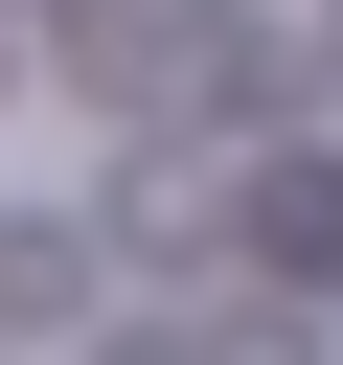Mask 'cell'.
<instances>
[{
  "label": "cell",
  "mask_w": 343,
  "mask_h": 365,
  "mask_svg": "<svg viewBox=\"0 0 343 365\" xmlns=\"http://www.w3.org/2000/svg\"><path fill=\"white\" fill-rule=\"evenodd\" d=\"M252 228H274V274H320V297H343V160H274V182H252Z\"/></svg>",
  "instance_id": "1"
},
{
  "label": "cell",
  "mask_w": 343,
  "mask_h": 365,
  "mask_svg": "<svg viewBox=\"0 0 343 365\" xmlns=\"http://www.w3.org/2000/svg\"><path fill=\"white\" fill-rule=\"evenodd\" d=\"M0 91H23V46H0Z\"/></svg>",
  "instance_id": "2"
}]
</instances>
